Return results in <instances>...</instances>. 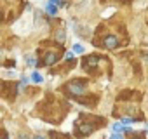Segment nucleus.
Segmentation results:
<instances>
[{
  "mask_svg": "<svg viewBox=\"0 0 148 139\" xmlns=\"http://www.w3.org/2000/svg\"><path fill=\"white\" fill-rule=\"evenodd\" d=\"M68 92H70V96L71 97H79V96H82L84 94V89H86V82H82V80H73V82H70L68 84Z\"/></svg>",
  "mask_w": 148,
  "mask_h": 139,
  "instance_id": "1",
  "label": "nucleus"
},
{
  "mask_svg": "<svg viewBox=\"0 0 148 139\" xmlns=\"http://www.w3.org/2000/svg\"><path fill=\"white\" fill-rule=\"evenodd\" d=\"M45 11H47L51 16H56V14H58V4H54L52 0H49V2L45 4Z\"/></svg>",
  "mask_w": 148,
  "mask_h": 139,
  "instance_id": "2",
  "label": "nucleus"
},
{
  "mask_svg": "<svg viewBox=\"0 0 148 139\" xmlns=\"http://www.w3.org/2000/svg\"><path fill=\"white\" fill-rule=\"evenodd\" d=\"M32 80H33V82H37V84H42V80H44V78H42V75H40V73L33 72V73H32Z\"/></svg>",
  "mask_w": 148,
  "mask_h": 139,
  "instance_id": "3",
  "label": "nucleus"
},
{
  "mask_svg": "<svg viewBox=\"0 0 148 139\" xmlns=\"http://www.w3.org/2000/svg\"><path fill=\"white\" fill-rule=\"evenodd\" d=\"M73 52H77V54H82V52H84V47H82L80 44H75V45H73Z\"/></svg>",
  "mask_w": 148,
  "mask_h": 139,
  "instance_id": "4",
  "label": "nucleus"
},
{
  "mask_svg": "<svg viewBox=\"0 0 148 139\" xmlns=\"http://www.w3.org/2000/svg\"><path fill=\"white\" fill-rule=\"evenodd\" d=\"M112 127H113V130L115 132H120L124 127H122V123H119V122H115V123H112Z\"/></svg>",
  "mask_w": 148,
  "mask_h": 139,
  "instance_id": "5",
  "label": "nucleus"
},
{
  "mask_svg": "<svg viewBox=\"0 0 148 139\" xmlns=\"http://www.w3.org/2000/svg\"><path fill=\"white\" fill-rule=\"evenodd\" d=\"M134 122V118H131V117H122V123H132Z\"/></svg>",
  "mask_w": 148,
  "mask_h": 139,
  "instance_id": "6",
  "label": "nucleus"
},
{
  "mask_svg": "<svg viewBox=\"0 0 148 139\" xmlns=\"http://www.w3.org/2000/svg\"><path fill=\"white\" fill-rule=\"evenodd\" d=\"M26 64H30V66H33V64H35V59H33L32 56H26Z\"/></svg>",
  "mask_w": 148,
  "mask_h": 139,
  "instance_id": "7",
  "label": "nucleus"
},
{
  "mask_svg": "<svg viewBox=\"0 0 148 139\" xmlns=\"http://www.w3.org/2000/svg\"><path fill=\"white\" fill-rule=\"evenodd\" d=\"M110 139H122V136H120L119 132H113V134L110 136Z\"/></svg>",
  "mask_w": 148,
  "mask_h": 139,
  "instance_id": "8",
  "label": "nucleus"
},
{
  "mask_svg": "<svg viewBox=\"0 0 148 139\" xmlns=\"http://www.w3.org/2000/svg\"><path fill=\"white\" fill-rule=\"evenodd\" d=\"M33 139H44V137H42V136H37V137H33Z\"/></svg>",
  "mask_w": 148,
  "mask_h": 139,
  "instance_id": "9",
  "label": "nucleus"
}]
</instances>
